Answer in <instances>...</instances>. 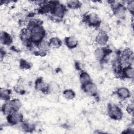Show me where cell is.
<instances>
[{"label": "cell", "instance_id": "6da1fadb", "mask_svg": "<svg viewBox=\"0 0 134 134\" xmlns=\"http://www.w3.org/2000/svg\"><path fill=\"white\" fill-rule=\"evenodd\" d=\"M28 29L30 31V42L37 44L43 40L45 36V31L41 25Z\"/></svg>", "mask_w": 134, "mask_h": 134}, {"label": "cell", "instance_id": "7a4b0ae2", "mask_svg": "<svg viewBox=\"0 0 134 134\" xmlns=\"http://www.w3.org/2000/svg\"><path fill=\"white\" fill-rule=\"evenodd\" d=\"M108 112L109 117L112 119L115 120H119L122 117V112L121 109L116 105H109Z\"/></svg>", "mask_w": 134, "mask_h": 134}, {"label": "cell", "instance_id": "3957f363", "mask_svg": "<svg viewBox=\"0 0 134 134\" xmlns=\"http://www.w3.org/2000/svg\"><path fill=\"white\" fill-rule=\"evenodd\" d=\"M54 17L57 18H62L66 12L65 7L61 4L55 3L53 6L51 11Z\"/></svg>", "mask_w": 134, "mask_h": 134}, {"label": "cell", "instance_id": "277c9868", "mask_svg": "<svg viewBox=\"0 0 134 134\" xmlns=\"http://www.w3.org/2000/svg\"><path fill=\"white\" fill-rule=\"evenodd\" d=\"M85 21L90 26H97L100 23L101 20L98 15L95 13H91L85 17Z\"/></svg>", "mask_w": 134, "mask_h": 134}, {"label": "cell", "instance_id": "5b68a950", "mask_svg": "<svg viewBox=\"0 0 134 134\" xmlns=\"http://www.w3.org/2000/svg\"><path fill=\"white\" fill-rule=\"evenodd\" d=\"M110 50L104 47H99L94 51V55L97 60L99 61H104L106 57L108 54H110Z\"/></svg>", "mask_w": 134, "mask_h": 134}, {"label": "cell", "instance_id": "8992f818", "mask_svg": "<svg viewBox=\"0 0 134 134\" xmlns=\"http://www.w3.org/2000/svg\"><path fill=\"white\" fill-rule=\"evenodd\" d=\"M7 119L9 124L12 125H16L23 121V116L21 113L16 111L8 115Z\"/></svg>", "mask_w": 134, "mask_h": 134}, {"label": "cell", "instance_id": "52a82bcc", "mask_svg": "<svg viewBox=\"0 0 134 134\" xmlns=\"http://www.w3.org/2000/svg\"><path fill=\"white\" fill-rule=\"evenodd\" d=\"M82 87L84 92L91 95L95 94L97 92L96 85L91 82L82 85Z\"/></svg>", "mask_w": 134, "mask_h": 134}, {"label": "cell", "instance_id": "ba28073f", "mask_svg": "<svg viewBox=\"0 0 134 134\" xmlns=\"http://www.w3.org/2000/svg\"><path fill=\"white\" fill-rule=\"evenodd\" d=\"M35 88L38 91L47 92L48 91V84H47L40 77L36 81Z\"/></svg>", "mask_w": 134, "mask_h": 134}, {"label": "cell", "instance_id": "9c48e42d", "mask_svg": "<svg viewBox=\"0 0 134 134\" xmlns=\"http://www.w3.org/2000/svg\"><path fill=\"white\" fill-rule=\"evenodd\" d=\"M121 76L126 79H132L134 76V70L132 66H128L122 69Z\"/></svg>", "mask_w": 134, "mask_h": 134}, {"label": "cell", "instance_id": "30bf717a", "mask_svg": "<svg viewBox=\"0 0 134 134\" xmlns=\"http://www.w3.org/2000/svg\"><path fill=\"white\" fill-rule=\"evenodd\" d=\"M108 40V36L107 34L100 31L96 35V37L95 38V41L96 43L100 46H104L105 44H106Z\"/></svg>", "mask_w": 134, "mask_h": 134}, {"label": "cell", "instance_id": "8fae6325", "mask_svg": "<svg viewBox=\"0 0 134 134\" xmlns=\"http://www.w3.org/2000/svg\"><path fill=\"white\" fill-rule=\"evenodd\" d=\"M118 96L122 99L128 98L130 96V92L126 87H121L117 89L116 92Z\"/></svg>", "mask_w": 134, "mask_h": 134}, {"label": "cell", "instance_id": "7c38bea8", "mask_svg": "<svg viewBox=\"0 0 134 134\" xmlns=\"http://www.w3.org/2000/svg\"><path fill=\"white\" fill-rule=\"evenodd\" d=\"M65 45L70 49L75 48L78 44L77 39L74 36H69L65 39Z\"/></svg>", "mask_w": 134, "mask_h": 134}, {"label": "cell", "instance_id": "4fadbf2b", "mask_svg": "<svg viewBox=\"0 0 134 134\" xmlns=\"http://www.w3.org/2000/svg\"><path fill=\"white\" fill-rule=\"evenodd\" d=\"M115 15L120 19H123L126 16V8L122 4H121L119 7L116 9L114 10Z\"/></svg>", "mask_w": 134, "mask_h": 134}, {"label": "cell", "instance_id": "5bb4252c", "mask_svg": "<svg viewBox=\"0 0 134 134\" xmlns=\"http://www.w3.org/2000/svg\"><path fill=\"white\" fill-rule=\"evenodd\" d=\"M36 46L39 51H43L45 52H46L48 50H49L50 48L49 42L44 40H42L41 41H40L39 43L36 44Z\"/></svg>", "mask_w": 134, "mask_h": 134}, {"label": "cell", "instance_id": "9a60e30c", "mask_svg": "<svg viewBox=\"0 0 134 134\" xmlns=\"http://www.w3.org/2000/svg\"><path fill=\"white\" fill-rule=\"evenodd\" d=\"M8 102L10 104L13 111H18L21 106L20 101L17 98H13Z\"/></svg>", "mask_w": 134, "mask_h": 134}, {"label": "cell", "instance_id": "2e32d148", "mask_svg": "<svg viewBox=\"0 0 134 134\" xmlns=\"http://www.w3.org/2000/svg\"><path fill=\"white\" fill-rule=\"evenodd\" d=\"M12 41V37L10 35L5 31H1V42L4 44H9Z\"/></svg>", "mask_w": 134, "mask_h": 134}, {"label": "cell", "instance_id": "e0dca14e", "mask_svg": "<svg viewBox=\"0 0 134 134\" xmlns=\"http://www.w3.org/2000/svg\"><path fill=\"white\" fill-rule=\"evenodd\" d=\"M60 91V88L58 84L55 81H51L48 84V91L53 94H57Z\"/></svg>", "mask_w": 134, "mask_h": 134}, {"label": "cell", "instance_id": "ac0fdd59", "mask_svg": "<svg viewBox=\"0 0 134 134\" xmlns=\"http://www.w3.org/2000/svg\"><path fill=\"white\" fill-rule=\"evenodd\" d=\"M11 94V91L9 89L1 88L0 90V96L2 100L7 101L9 100Z\"/></svg>", "mask_w": 134, "mask_h": 134}, {"label": "cell", "instance_id": "d6986e66", "mask_svg": "<svg viewBox=\"0 0 134 134\" xmlns=\"http://www.w3.org/2000/svg\"><path fill=\"white\" fill-rule=\"evenodd\" d=\"M80 81L82 85H84L91 82V77L87 73L82 72L80 75Z\"/></svg>", "mask_w": 134, "mask_h": 134}, {"label": "cell", "instance_id": "ffe728a7", "mask_svg": "<svg viewBox=\"0 0 134 134\" xmlns=\"http://www.w3.org/2000/svg\"><path fill=\"white\" fill-rule=\"evenodd\" d=\"M98 27L99 28L100 32H103L105 34H107L111 30V28H110L109 25L106 22L101 21L100 23L98 26Z\"/></svg>", "mask_w": 134, "mask_h": 134}, {"label": "cell", "instance_id": "44dd1931", "mask_svg": "<svg viewBox=\"0 0 134 134\" xmlns=\"http://www.w3.org/2000/svg\"><path fill=\"white\" fill-rule=\"evenodd\" d=\"M49 43L50 47L53 48H58L61 45V41L57 37H52L50 39Z\"/></svg>", "mask_w": 134, "mask_h": 134}, {"label": "cell", "instance_id": "7402d4cb", "mask_svg": "<svg viewBox=\"0 0 134 134\" xmlns=\"http://www.w3.org/2000/svg\"><path fill=\"white\" fill-rule=\"evenodd\" d=\"M85 57L84 52L82 50H77L75 51L73 54L74 59L77 61H81L83 60Z\"/></svg>", "mask_w": 134, "mask_h": 134}, {"label": "cell", "instance_id": "603a6c76", "mask_svg": "<svg viewBox=\"0 0 134 134\" xmlns=\"http://www.w3.org/2000/svg\"><path fill=\"white\" fill-rule=\"evenodd\" d=\"M81 5V3L79 1H69L67 2V6L71 9L80 8Z\"/></svg>", "mask_w": 134, "mask_h": 134}, {"label": "cell", "instance_id": "cb8c5ba5", "mask_svg": "<svg viewBox=\"0 0 134 134\" xmlns=\"http://www.w3.org/2000/svg\"><path fill=\"white\" fill-rule=\"evenodd\" d=\"M2 112L4 113V114L5 115H9L10 114H11L12 113L14 112L12 109V107L10 105V104H9L8 102H6L5 103H4L2 107Z\"/></svg>", "mask_w": 134, "mask_h": 134}, {"label": "cell", "instance_id": "d4e9b609", "mask_svg": "<svg viewBox=\"0 0 134 134\" xmlns=\"http://www.w3.org/2000/svg\"><path fill=\"white\" fill-rule=\"evenodd\" d=\"M63 96L67 99H72L75 96V92L71 89L65 90L63 92Z\"/></svg>", "mask_w": 134, "mask_h": 134}, {"label": "cell", "instance_id": "484cf974", "mask_svg": "<svg viewBox=\"0 0 134 134\" xmlns=\"http://www.w3.org/2000/svg\"><path fill=\"white\" fill-rule=\"evenodd\" d=\"M126 8L131 14H133V11H134V2L133 1L128 2L127 3V6H126Z\"/></svg>", "mask_w": 134, "mask_h": 134}, {"label": "cell", "instance_id": "4316f807", "mask_svg": "<svg viewBox=\"0 0 134 134\" xmlns=\"http://www.w3.org/2000/svg\"><path fill=\"white\" fill-rule=\"evenodd\" d=\"M109 3H110L111 8L113 9V11L116 9L118 7H119L121 5V3H120L119 2H117V1H110V2H109Z\"/></svg>", "mask_w": 134, "mask_h": 134}, {"label": "cell", "instance_id": "83f0119b", "mask_svg": "<svg viewBox=\"0 0 134 134\" xmlns=\"http://www.w3.org/2000/svg\"><path fill=\"white\" fill-rule=\"evenodd\" d=\"M126 110L131 115L133 114V105L132 103H130L128 104L126 106Z\"/></svg>", "mask_w": 134, "mask_h": 134}, {"label": "cell", "instance_id": "f1b7e54d", "mask_svg": "<svg viewBox=\"0 0 134 134\" xmlns=\"http://www.w3.org/2000/svg\"><path fill=\"white\" fill-rule=\"evenodd\" d=\"M20 66L22 68L27 69L30 67V64L28 63V62H26L25 60H22L20 61Z\"/></svg>", "mask_w": 134, "mask_h": 134}, {"label": "cell", "instance_id": "f546056e", "mask_svg": "<svg viewBox=\"0 0 134 134\" xmlns=\"http://www.w3.org/2000/svg\"><path fill=\"white\" fill-rule=\"evenodd\" d=\"M46 71V72H47V73H49V74H50L52 72V69L50 68V67H47L46 68V70H44Z\"/></svg>", "mask_w": 134, "mask_h": 134}, {"label": "cell", "instance_id": "4dcf8cb0", "mask_svg": "<svg viewBox=\"0 0 134 134\" xmlns=\"http://www.w3.org/2000/svg\"><path fill=\"white\" fill-rule=\"evenodd\" d=\"M124 132H125V133H133V130L131 128H128L127 129H126Z\"/></svg>", "mask_w": 134, "mask_h": 134}]
</instances>
